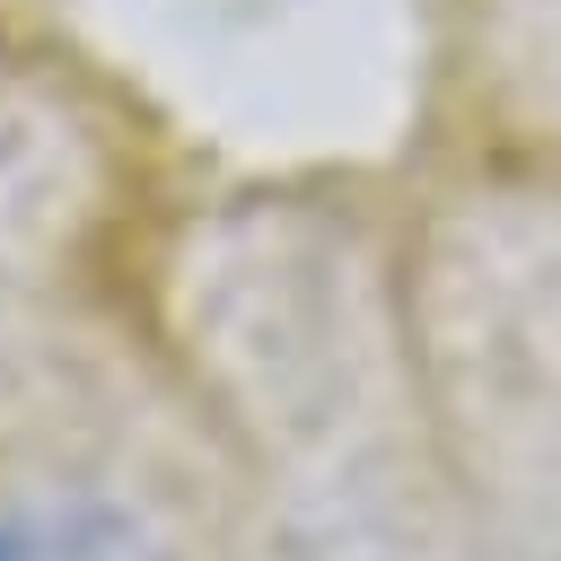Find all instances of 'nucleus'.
<instances>
[{"label":"nucleus","instance_id":"nucleus-1","mask_svg":"<svg viewBox=\"0 0 561 561\" xmlns=\"http://www.w3.org/2000/svg\"><path fill=\"white\" fill-rule=\"evenodd\" d=\"M0 561H167V552L105 500H35L0 517Z\"/></svg>","mask_w":561,"mask_h":561}]
</instances>
